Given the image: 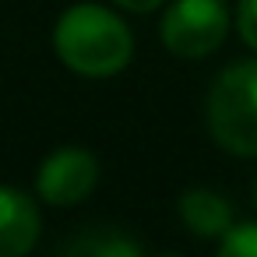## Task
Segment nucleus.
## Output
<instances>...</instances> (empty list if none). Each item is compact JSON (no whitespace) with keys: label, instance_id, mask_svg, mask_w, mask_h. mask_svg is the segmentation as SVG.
I'll list each match as a JSON object with an SVG mask.
<instances>
[{"label":"nucleus","instance_id":"obj_6","mask_svg":"<svg viewBox=\"0 0 257 257\" xmlns=\"http://www.w3.org/2000/svg\"><path fill=\"white\" fill-rule=\"evenodd\" d=\"M180 218L183 225L201 236V239H218L229 225H232V208L222 194L208 190V187H194L180 197Z\"/></svg>","mask_w":257,"mask_h":257},{"label":"nucleus","instance_id":"obj_7","mask_svg":"<svg viewBox=\"0 0 257 257\" xmlns=\"http://www.w3.org/2000/svg\"><path fill=\"white\" fill-rule=\"evenodd\" d=\"M64 253H85V257H138L141 246L123 236L120 229H88L85 236H74L60 246Z\"/></svg>","mask_w":257,"mask_h":257},{"label":"nucleus","instance_id":"obj_2","mask_svg":"<svg viewBox=\"0 0 257 257\" xmlns=\"http://www.w3.org/2000/svg\"><path fill=\"white\" fill-rule=\"evenodd\" d=\"M208 131L229 155H257V60L225 67L208 92Z\"/></svg>","mask_w":257,"mask_h":257},{"label":"nucleus","instance_id":"obj_1","mask_svg":"<svg viewBox=\"0 0 257 257\" xmlns=\"http://www.w3.org/2000/svg\"><path fill=\"white\" fill-rule=\"evenodd\" d=\"M53 50L60 64L81 78H113L134 57V36L127 22L102 4H74L53 29Z\"/></svg>","mask_w":257,"mask_h":257},{"label":"nucleus","instance_id":"obj_9","mask_svg":"<svg viewBox=\"0 0 257 257\" xmlns=\"http://www.w3.org/2000/svg\"><path fill=\"white\" fill-rule=\"evenodd\" d=\"M236 29L250 50H257V0H239L236 8Z\"/></svg>","mask_w":257,"mask_h":257},{"label":"nucleus","instance_id":"obj_3","mask_svg":"<svg viewBox=\"0 0 257 257\" xmlns=\"http://www.w3.org/2000/svg\"><path fill=\"white\" fill-rule=\"evenodd\" d=\"M159 36L173 57L201 60L229 36V8L222 0H173L162 15Z\"/></svg>","mask_w":257,"mask_h":257},{"label":"nucleus","instance_id":"obj_8","mask_svg":"<svg viewBox=\"0 0 257 257\" xmlns=\"http://www.w3.org/2000/svg\"><path fill=\"white\" fill-rule=\"evenodd\" d=\"M218 253L222 257H257V222L229 225L218 236Z\"/></svg>","mask_w":257,"mask_h":257},{"label":"nucleus","instance_id":"obj_4","mask_svg":"<svg viewBox=\"0 0 257 257\" xmlns=\"http://www.w3.org/2000/svg\"><path fill=\"white\" fill-rule=\"evenodd\" d=\"M95 183H99V162L92 152H85L78 145L50 152L36 173L39 201H46L53 208H71V204L85 201L95 190Z\"/></svg>","mask_w":257,"mask_h":257},{"label":"nucleus","instance_id":"obj_5","mask_svg":"<svg viewBox=\"0 0 257 257\" xmlns=\"http://www.w3.org/2000/svg\"><path fill=\"white\" fill-rule=\"evenodd\" d=\"M43 215L36 201L15 187H0V257H25L36 250Z\"/></svg>","mask_w":257,"mask_h":257},{"label":"nucleus","instance_id":"obj_10","mask_svg":"<svg viewBox=\"0 0 257 257\" xmlns=\"http://www.w3.org/2000/svg\"><path fill=\"white\" fill-rule=\"evenodd\" d=\"M120 8H127V11H138V15H148V11H155V8H162L166 0H116Z\"/></svg>","mask_w":257,"mask_h":257}]
</instances>
